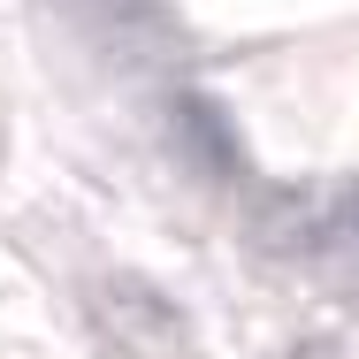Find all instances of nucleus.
Masks as SVG:
<instances>
[{
    "label": "nucleus",
    "instance_id": "nucleus-2",
    "mask_svg": "<svg viewBox=\"0 0 359 359\" xmlns=\"http://www.w3.org/2000/svg\"><path fill=\"white\" fill-rule=\"evenodd\" d=\"M176 145L191 153V168L207 184H237L245 176V145H237V130H229V115L215 100H176Z\"/></svg>",
    "mask_w": 359,
    "mask_h": 359
},
{
    "label": "nucleus",
    "instance_id": "nucleus-1",
    "mask_svg": "<svg viewBox=\"0 0 359 359\" xmlns=\"http://www.w3.org/2000/svg\"><path fill=\"white\" fill-rule=\"evenodd\" d=\"M100 329L115 337L123 359H184L191 352L184 313L145 283V276H107V283H100Z\"/></svg>",
    "mask_w": 359,
    "mask_h": 359
},
{
    "label": "nucleus",
    "instance_id": "nucleus-3",
    "mask_svg": "<svg viewBox=\"0 0 359 359\" xmlns=\"http://www.w3.org/2000/svg\"><path fill=\"white\" fill-rule=\"evenodd\" d=\"M313 237H321V199H306V191H276L260 215H252V245L268 252V260H313Z\"/></svg>",
    "mask_w": 359,
    "mask_h": 359
}]
</instances>
